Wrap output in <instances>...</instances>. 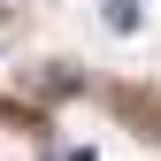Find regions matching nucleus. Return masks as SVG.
Here are the masks:
<instances>
[{
    "label": "nucleus",
    "mask_w": 161,
    "mask_h": 161,
    "mask_svg": "<svg viewBox=\"0 0 161 161\" xmlns=\"http://www.w3.org/2000/svg\"><path fill=\"white\" fill-rule=\"evenodd\" d=\"M0 161H38V130H23V123H0Z\"/></svg>",
    "instance_id": "nucleus-1"
},
{
    "label": "nucleus",
    "mask_w": 161,
    "mask_h": 161,
    "mask_svg": "<svg viewBox=\"0 0 161 161\" xmlns=\"http://www.w3.org/2000/svg\"><path fill=\"white\" fill-rule=\"evenodd\" d=\"M108 31H138V0H108Z\"/></svg>",
    "instance_id": "nucleus-2"
}]
</instances>
